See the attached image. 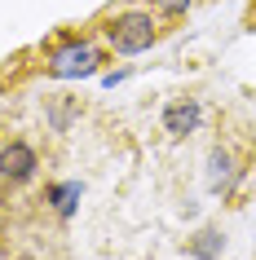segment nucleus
Masks as SVG:
<instances>
[{
  "mask_svg": "<svg viewBox=\"0 0 256 260\" xmlns=\"http://www.w3.org/2000/svg\"><path fill=\"white\" fill-rule=\"evenodd\" d=\"M102 36H106L110 53L137 57V53H146L150 44L159 40V14H155V9H120V14L106 18Z\"/></svg>",
  "mask_w": 256,
  "mask_h": 260,
  "instance_id": "nucleus-1",
  "label": "nucleus"
},
{
  "mask_svg": "<svg viewBox=\"0 0 256 260\" xmlns=\"http://www.w3.org/2000/svg\"><path fill=\"white\" fill-rule=\"evenodd\" d=\"M36 177H40V150L22 137L5 141L0 146V181L5 185H31Z\"/></svg>",
  "mask_w": 256,
  "mask_h": 260,
  "instance_id": "nucleus-3",
  "label": "nucleus"
},
{
  "mask_svg": "<svg viewBox=\"0 0 256 260\" xmlns=\"http://www.w3.org/2000/svg\"><path fill=\"white\" fill-rule=\"evenodd\" d=\"M150 9L159 18H186L194 9V0H150Z\"/></svg>",
  "mask_w": 256,
  "mask_h": 260,
  "instance_id": "nucleus-9",
  "label": "nucleus"
},
{
  "mask_svg": "<svg viewBox=\"0 0 256 260\" xmlns=\"http://www.w3.org/2000/svg\"><path fill=\"white\" fill-rule=\"evenodd\" d=\"M239 177H243V168L234 164V154H230L225 146H212V150H208V190L212 194H230Z\"/></svg>",
  "mask_w": 256,
  "mask_h": 260,
  "instance_id": "nucleus-5",
  "label": "nucleus"
},
{
  "mask_svg": "<svg viewBox=\"0 0 256 260\" xmlns=\"http://www.w3.org/2000/svg\"><path fill=\"white\" fill-rule=\"evenodd\" d=\"M186 251H190L194 260H216L221 251H225V234H221V230H199V234L186 243Z\"/></svg>",
  "mask_w": 256,
  "mask_h": 260,
  "instance_id": "nucleus-7",
  "label": "nucleus"
},
{
  "mask_svg": "<svg viewBox=\"0 0 256 260\" xmlns=\"http://www.w3.org/2000/svg\"><path fill=\"white\" fill-rule=\"evenodd\" d=\"M199 123H203V106H199V97H177V102H168L163 106V133L168 137H190V133H199Z\"/></svg>",
  "mask_w": 256,
  "mask_h": 260,
  "instance_id": "nucleus-4",
  "label": "nucleus"
},
{
  "mask_svg": "<svg viewBox=\"0 0 256 260\" xmlns=\"http://www.w3.org/2000/svg\"><path fill=\"white\" fill-rule=\"evenodd\" d=\"M71 119H75V102H71V97H53V102H49V128H53V133H67Z\"/></svg>",
  "mask_w": 256,
  "mask_h": 260,
  "instance_id": "nucleus-8",
  "label": "nucleus"
},
{
  "mask_svg": "<svg viewBox=\"0 0 256 260\" xmlns=\"http://www.w3.org/2000/svg\"><path fill=\"white\" fill-rule=\"evenodd\" d=\"M97 67H102V49L93 40H80V36L53 44L44 57V71L53 80H84V75H97Z\"/></svg>",
  "mask_w": 256,
  "mask_h": 260,
  "instance_id": "nucleus-2",
  "label": "nucleus"
},
{
  "mask_svg": "<svg viewBox=\"0 0 256 260\" xmlns=\"http://www.w3.org/2000/svg\"><path fill=\"white\" fill-rule=\"evenodd\" d=\"M80 194H84L80 181H49V185H44V203L53 207V216L71 220V216H75V203H80Z\"/></svg>",
  "mask_w": 256,
  "mask_h": 260,
  "instance_id": "nucleus-6",
  "label": "nucleus"
}]
</instances>
